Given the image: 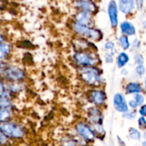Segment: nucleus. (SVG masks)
I'll return each instance as SVG.
<instances>
[{
	"label": "nucleus",
	"mask_w": 146,
	"mask_h": 146,
	"mask_svg": "<svg viewBox=\"0 0 146 146\" xmlns=\"http://www.w3.org/2000/svg\"><path fill=\"white\" fill-rule=\"evenodd\" d=\"M78 74L80 79L88 85L99 87L104 82L101 70L96 66L81 67Z\"/></svg>",
	"instance_id": "obj_1"
},
{
	"label": "nucleus",
	"mask_w": 146,
	"mask_h": 146,
	"mask_svg": "<svg viewBox=\"0 0 146 146\" xmlns=\"http://www.w3.org/2000/svg\"><path fill=\"white\" fill-rule=\"evenodd\" d=\"M26 77L24 70L4 62H0V78H4L10 82H19Z\"/></svg>",
	"instance_id": "obj_2"
},
{
	"label": "nucleus",
	"mask_w": 146,
	"mask_h": 146,
	"mask_svg": "<svg viewBox=\"0 0 146 146\" xmlns=\"http://www.w3.org/2000/svg\"><path fill=\"white\" fill-rule=\"evenodd\" d=\"M74 61L81 67L96 66L100 63V59L95 52L91 51L76 52L74 55Z\"/></svg>",
	"instance_id": "obj_3"
},
{
	"label": "nucleus",
	"mask_w": 146,
	"mask_h": 146,
	"mask_svg": "<svg viewBox=\"0 0 146 146\" xmlns=\"http://www.w3.org/2000/svg\"><path fill=\"white\" fill-rule=\"evenodd\" d=\"M72 28L76 33L82 36L84 38L93 40V41H99L103 37L102 32L100 30L92 27H87L78 24L76 21H74L72 24Z\"/></svg>",
	"instance_id": "obj_4"
},
{
	"label": "nucleus",
	"mask_w": 146,
	"mask_h": 146,
	"mask_svg": "<svg viewBox=\"0 0 146 146\" xmlns=\"http://www.w3.org/2000/svg\"><path fill=\"white\" fill-rule=\"evenodd\" d=\"M0 131L7 137L12 138H22L25 135V130L22 126L9 120L0 123Z\"/></svg>",
	"instance_id": "obj_5"
},
{
	"label": "nucleus",
	"mask_w": 146,
	"mask_h": 146,
	"mask_svg": "<svg viewBox=\"0 0 146 146\" xmlns=\"http://www.w3.org/2000/svg\"><path fill=\"white\" fill-rule=\"evenodd\" d=\"M76 131L78 135L88 142L94 141L96 135L92 128L85 123H79L76 125Z\"/></svg>",
	"instance_id": "obj_6"
},
{
	"label": "nucleus",
	"mask_w": 146,
	"mask_h": 146,
	"mask_svg": "<svg viewBox=\"0 0 146 146\" xmlns=\"http://www.w3.org/2000/svg\"><path fill=\"white\" fill-rule=\"evenodd\" d=\"M74 7L78 11H85L93 14L98 11V7L95 2L88 1H82V0H76L74 2Z\"/></svg>",
	"instance_id": "obj_7"
},
{
	"label": "nucleus",
	"mask_w": 146,
	"mask_h": 146,
	"mask_svg": "<svg viewBox=\"0 0 146 146\" xmlns=\"http://www.w3.org/2000/svg\"><path fill=\"white\" fill-rule=\"evenodd\" d=\"M88 99L96 105H102L106 102V94L103 90H92L88 92Z\"/></svg>",
	"instance_id": "obj_8"
},
{
	"label": "nucleus",
	"mask_w": 146,
	"mask_h": 146,
	"mask_svg": "<svg viewBox=\"0 0 146 146\" xmlns=\"http://www.w3.org/2000/svg\"><path fill=\"white\" fill-rule=\"evenodd\" d=\"M108 12L109 15L111 25L113 28L117 27L118 24V6L115 0H111L108 4Z\"/></svg>",
	"instance_id": "obj_9"
},
{
	"label": "nucleus",
	"mask_w": 146,
	"mask_h": 146,
	"mask_svg": "<svg viewBox=\"0 0 146 146\" xmlns=\"http://www.w3.org/2000/svg\"><path fill=\"white\" fill-rule=\"evenodd\" d=\"M113 105L115 110L120 113H125L128 110V106L125 98L121 93H117L113 97Z\"/></svg>",
	"instance_id": "obj_10"
},
{
	"label": "nucleus",
	"mask_w": 146,
	"mask_h": 146,
	"mask_svg": "<svg viewBox=\"0 0 146 146\" xmlns=\"http://www.w3.org/2000/svg\"><path fill=\"white\" fill-rule=\"evenodd\" d=\"M75 21L87 27H91L94 24L92 14L81 11H78L75 15Z\"/></svg>",
	"instance_id": "obj_11"
},
{
	"label": "nucleus",
	"mask_w": 146,
	"mask_h": 146,
	"mask_svg": "<svg viewBox=\"0 0 146 146\" xmlns=\"http://www.w3.org/2000/svg\"><path fill=\"white\" fill-rule=\"evenodd\" d=\"M88 119L92 124H102L103 115L101 110L96 107H92L88 110Z\"/></svg>",
	"instance_id": "obj_12"
},
{
	"label": "nucleus",
	"mask_w": 146,
	"mask_h": 146,
	"mask_svg": "<svg viewBox=\"0 0 146 146\" xmlns=\"http://www.w3.org/2000/svg\"><path fill=\"white\" fill-rule=\"evenodd\" d=\"M119 9L125 14H129L135 8V0H118Z\"/></svg>",
	"instance_id": "obj_13"
},
{
	"label": "nucleus",
	"mask_w": 146,
	"mask_h": 146,
	"mask_svg": "<svg viewBox=\"0 0 146 146\" xmlns=\"http://www.w3.org/2000/svg\"><path fill=\"white\" fill-rule=\"evenodd\" d=\"M92 44H91L89 42H88L86 40H84L82 38L78 39V40H76L74 42V46L76 49L77 52L89 51V50H88V49L90 50L91 47H94Z\"/></svg>",
	"instance_id": "obj_14"
},
{
	"label": "nucleus",
	"mask_w": 146,
	"mask_h": 146,
	"mask_svg": "<svg viewBox=\"0 0 146 146\" xmlns=\"http://www.w3.org/2000/svg\"><path fill=\"white\" fill-rule=\"evenodd\" d=\"M121 30L124 35L133 36L135 34V27L130 21H125L121 24Z\"/></svg>",
	"instance_id": "obj_15"
},
{
	"label": "nucleus",
	"mask_w": 146,
	"mask_h": 146,
	"mask_svg": "<svg viewBox=\"0 0 146 146\" xmlns=\"http://www.w3.org/2000/svg\"><path fill=\"white\" fill-rule=\"evenodd\" d=\"M125 90L127 94H137L143 91V87L138 83L131 82L127 84Z\"/></svg>",
	"instance_id": "obj_16"
},
{
	"label": "nucleus",
	"mask_w": 146,
	"mask_h": 146,
	"mask_svg": "<svg viewBox=\"0 0 146 146\" xmlns=\"http://www.w3.org/2000/svg\"><path fill=\"white\" fill-rule=\"evenodd\" d=\"M11 51V46L6 42L0 43V60H4L9 55Z\"/></svg>",
	"instance_id": "obj_17"
},
{
	"label": "nucleus",
	"mask_w": 146,
	"mask_h": 146,
	"mask_svg": "<svg viewBox=\"0 0 146 146\" xmlns=\"http://www.w3.org/2000/svg\"><path fill=\"white\" fill-rule=\"evenodd\" d=\"M11 109L6 108V107H0V123L7 122L10 120L11 117Z\"/></svg>",
	"instance_id": "obj_18"
},
{
	"label": "nucleus",
	"mask_w": 146,
	"mask_h": 146,
	"mask_svg": "<svg viewBox=\"0 0 146 146\" xmlns=\"http://www.w3.org/2000/svg\"><path fill=\"white\" fill-rule=\"evenodd\" d=\"M130 58L125 52H121L118 54L117 58V65L120 68H123L129 61Z\"/></svg>",
	"instance_id": "obj_19"
},
{
	"label": "nucleus",
	"mask_w": 146,
	"mask_h": 146,
	"mask_svg": "<svg viewBox=\"0 0 146 146\" xmlns=\"http://www.w3.org/2000/svg\"><path fill=\"white\" fill-rule=\"evenodd\" d=\"M119 43L123 50H128L131 46L130 42L126 35H122L119 37Z\"/></svg>",
	"instance_id": "obj_20"
},
{
	"label": "nucleus",
	"mask_w": 146,
	"mask_h": 146,
	"mask_svg": "<svg viewBox=\"0 0 146 146\" xmlns=\"http://www.w3.org/2000/svg\"><path fill=\"white\" fill-rule=\"evenodd\" d=\"M128 134H129V137L133 140H139L141 138V133L134 127H131L128 130Z\"/></svg>",
	"instance_id": "obj_21"
},
{
	"label": "nucleus",
	"mask_w": 146,
	"mask_h": 146,
	"mask_svg": "<svg viewBox=\"0 0 146 146\" xmlns=\"http://www.w3.org/2000/svg\"><path fill=\"white\" fill-rule=\"evenodd\" d=\"M76 141L70 137H64L61 140V146H76Z\"/></svg>",
	"instance_id": "obj_22"
},
{
	"label": "nucleus",
	"mask_w": 146,
	"mask_h": 146,
	"mask_svg": "<svg viewBox=\"0 0 146 146\" xmlns=\"http://www.w3.org/2000/svg\"><path fill=\"white\" fill-rule=\"evenodd\" d=\"M134 100L135 101V102L137 103L138 106H141L143 104L144 102H145V97L143 94H141V93H137L134 96Z\"/></svg>",
	"instance_id": "obj_23"
},
{
	"label": "nucleus",
	"mask_w": 146,
	"mask_h": 146,
	"mask_svg": "<svg viewBox=\"0 0 146 146\" xmlns=\"http://www.w3.org/2000/svg\"><path fill=\"white\" fill-rule=\"evenodd\" d=\"M135 72H136L137 74H138L139 76L144 75L145 72V68L143 64H140V65L137 66L135 68Z\"/></svg>",
	"instance_id": "obj_24"
},
{
	"label": "nucleus",
	"mask_w": 146,
	"mask_h": 146,
	"mask_svg": "<svg viewBox=\"0 0 146 146\" xmlns=\"http://www.w3.org/2000/svg\"><path fill=\"white\" fill-rule=\"evenodd\" d=\"M123 117L125 119H128V120H133V119L135 118L136 117V114L134 112H125V113H123Z\"/></svg>",
	"instance_id": "obj_25"
},
{
	"label": "nucleus",
	"mask_w": 146,
	"mask_h": 146,
	"mask_svg": "<svg viewBox=\"0 0 146 146\" xmlns=\"http://www.w3.org/2000/svg\"><path fill=\"white\" fill-rule=\"evenodd\" d=\"M134 60H135V63H136L138 65H140V64H143L144 59H143V57L142 56V54H136L135 56H134Z\"/></svg>",
	"instance_id": "obj_26"
},
{
	"label": "nucleus",
	"mask_w": 146,
	"mask_h": 146,
	"mask_svg": "<svg viewBox=\"0 0 146 146\" xmlns=\"http://www.w3.org/2000/svg\"><path fill=\"white\" fill-rule=\"evenodd\" d=\"M9 142L8 137L5 135L1 131H0V145H4Z\"/></svg>",
	"instance_id": "obj_27"
},
{
	"label": "nucleus",
	"mask_w": 146,
	"mask_h": 146,
	"mask_svg": "<svg viewBox=\"0 0 146 146\" xmlns=\"http://www.w3.org/2000/svg\"><path fill=\"white\" fill-rule=\"evenodd\" d=\"M138 124H139V127H141V128L142 129L145 128L146 121H145V117L142 116V117H141L139 119H138Z\"/></svg>",
	"instance_id": "obj_28"
},
{
	"label": "nucleus",
	"mask_w": 146,
	"mask_h": 146,
	"mask_svg": "<svg viewBox=\"0 0 146 146\" xmlns=\"http://www.w3.org/2000/svg\"><path fill=\"white\" fill-rule=\"evenodd\" d=\"M143 2L144 0H135V4L138 10L142 9L143 7Z\"/></svg>",
	"instance_id": "obj_29"
},
{
	"label": "nucleus",
	"mask_w": 146,
	"mask_h": 146,
	"mask_svg": "<svg viewBox=\"0 0 146 146\" xmlns=\"http://www.w3.org/2000/svg\"><path fill=\"white\" fill-rule=\"evenodd\" d=\"M114 47H115V44L111 41L107 42L105 44V48L107 49V50H113L114 48Z\"/></svg>",
	"instance_id": "obj_30"
},
{
	"label": "nucleus",
	"mask_w": 146,
	"mask_h": 146,
	"mask_svg": "<svg viewBox=\"0 0 146 146\" xmlns=\"http://www.w3.org/2000/svg\"><path fill=\"white\" fill-rule=\"evenodd\" d=\"M128 105L130 107H131L132 109H135L138 107V104L135 102V101L134 100H131L128 102Z\"/></svg>",
	"instance_id": "obj_31"
},
{
	"label": "nucleus",
	"mask_w": 146,
	"mask_h": 146,
	"mask_svg": "<svg viewBox=\"0 0 146 146\" xmlns=\"http://www.w3.org/2000/svg\"><path fill=\"white\" fill-rule=\"evenodd\" d=\"M139 113L141 115L145 117L146 115V105H145V104L144 105H141V109L139 110Z\"/></svg>",
	"instance_id": "obj_32"
},
{
	"label": "nucleus",
	"mask_w": 146,
	"mask_h": 146,
	"mask_svg": "<svg viewBox=\"0 0 146 146\" xmlns=\"http://www.w3.org/2000/svg\"><path fill=\"white\" fill-rule=\"evenodd\" d=\"M6 90H6V87H5V85H4V84L2 82L0 81V95L2 94Z\"/></svg>",
	"instance_id": "obj_33"
},
{
	"label": "nucleus",
	"mask_w": 146,
	"mask_h": 146,
	"mask_svg": "<svg viewBox=\"0 0 146 146\" xmlns=\"http://www.w3.org/2000/svg\"><path fill=\"white\" fill-rule=\"evenodd\" d=\"M140 44H141V42L139 41V40H138V39H135V40L133 41L132 47H133V48L135 49V48H137V47H139Z\"/></svg>",
	"instance_id": "obj_34"
},
{
	"label": "nucleus",
	"mask_w": 146,
	"mask_h": 146,
	"mask_svg": "<svg viewBox=\"0 0 146 146\" xmlns=\"http://www.w3.org/2000/svg\"><path fill=\"white\" fill-rule=\"evenodd\" d=\"M106 61L108 63L113 62V57L110 54H107V56L106 55Z\"/></svg>",
	"instance_id": "obj_35"
},
{
	"label": "nucleus",
	"mask_w": 146,
	"mask_h": 146,
	"mask_svg": "<svg viewBox=\"0 0 146 146\" xmlns=\"http://www.w3.org/2000/svg\"><path fill=\"white\" fill-rule=\"evenodd\" d=\"M4 37L2 35V34H0V43L4 42Z\"/></svg>",
	"instance_id": "obj_36"
},
{
	"label": "nucleus",
	"mask_w": 146,
	"mask_h": 146,
	"mask_svg": "<svg viewBox=\"0 0 146 146\" xmlns=\"http://www.w3.org/2000/svg\"><path fill=\"white\" fill-rule=\"evenodd\" d=\"M3 1H4L3 0H0V8L4 6V2H3Z\"/></svg>",
	"instance_id": "obj_37"
},
{
	"label": "nucleus",
	"mask_w": 146,
	"mask_h": 146,
	"mask_svg": "<svg viewBox=\"0 0 146 146\" xmlns=\"http://www.w3.org/2000/svg\"><path fill=\"white\" fill-rule=\"evenodd\" d=\"M82 1H93V2H95L97 0H82Z\"/></svg>",
	"instance_id": "obj_38"
},
{
	"label": "nucleus",
	"mask_w": 146,
	"mask_h": 146,
	"mask_svg": "<svg viewBox=\"0 0 146 146\" xmlns=\"http://www.w3.org/2000/svg\"><path fill=\"white\" fill-rule=\"evenodd\" d=\"M0 21H1V16H0Z\"/></svg>",
	"instance_id": "obj_39"
}]
</instances>
